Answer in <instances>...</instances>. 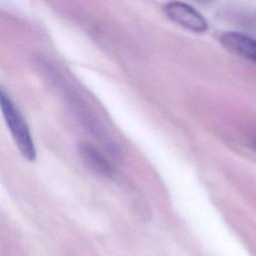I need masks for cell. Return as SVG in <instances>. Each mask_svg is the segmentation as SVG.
Wrapping results in <instances>:
<instances>
[{"label": "cell", "instance_id": "obj_1", "mask_svg": "<svg viewBox=\"0 0 256 256\" xmlns=\"http://www.w3.org/2000/svg\"><path fill=\"white\" fill-rule=\"evenodd\" d=\"M0 109L11 136L22 154L28 161L36 159V148L29 127L21 112L9 95L0 86Z\"/></svg>", "mask_w": 256, "mask_h": 256}, {"label": "cell", "instance_id": "obj_2", "mask_svg": "<svg viewBox=\"0 0 256 256\" xmlns=\"http://www.w3.org/2000/svg\"><path fill=\"white\" fill-rule=\"evenodd\" d=\"M164 12L173 22L193 32L202 33L207 30L206 19L192 6L183 2H169L164 7Z\"/></svg>", "mask_w": 256, "mask_h": 256}, {"label": "cell", "instance_id": "obj_3", "mask_svg": "<svg viewBox=\"0 0 256 256\" xmlns=\"http://www.w3.org/2000/svg\"><path fill=\"white\" fill-rule=\"evenodd\" d=\"M221 42L227 49L256 63V39L238 32H227L222 35Z\"/></svg>", "mask_w": 256, "mask_h": 256}, {"label": "cell", "instance_id": "obj_4", "mask_svg": "<svg viewBox=\"0 0 256 256\" xmlns=\"http://www.w3.org/2000/svg\"><path fill=\"white\" fill-rule=\"evenodd\" d=\"M79 152L83 161L91 170L103 176L112 175V168L109 162L96 148L88 143H82L79 147Z\"/></svg>", "mask_w": 256, "mask_h": 256}]
</instances>
